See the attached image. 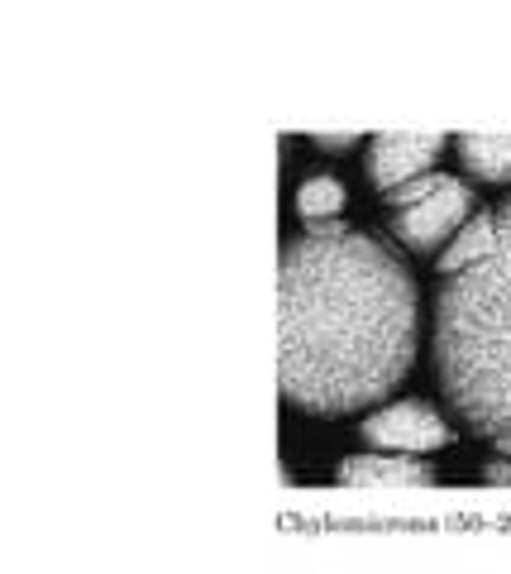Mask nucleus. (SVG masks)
<instances>
[{"instance_id": "12", "label": "nucleus", "mask_w": 511, "mask_h": 574, "mask_svg": "<svg viewBox=\"0 0 511 574\" xmlns=\"http://www.w3.org/2000/svg\"><path fill=\"white\" fill-rule=\"evenodd\" d=\"M497 455H502V460H511V436H507V441H497Z\"/></svg>"}, {"instance_id": "2", "label": "nucleus", "mask_w": 511, "mask_h": 574, "mask_svg": "<svg viewBox=\"0 0 511 574\" xmlns=\"http://www.w3.org/2000/svg\"><path fill=\"white\" fill-rule=\"evenodd\" d=\"M435 378L469 431L511 436V201L492 211V244L449 273L435 302Z\"/></svg>"}, {"instance_id": "9", "label": "nucleus", "mask_w": 511, "mask_h": 574, "mask_svg": "<svg viewBox=\"0 0 511 574\" xmlns=\"http://www.w3.org/2000/svg\"><path fill=\"white\" fill-rule=\"evenodd\" d=\"M488 244H492V211H478V216H473V221L464 225L459 235H454V244H449L445 254H440V268H445V278H449V273H459V268H469L473 259L488 249Z\"/></svg>"}, {"instance_id": "4", "label": "nucleus", "mask_w": 511, "mask_h": 574, "mask_svg": "<svg viewBox=\"0 0 511 574\" xmlns=\"http://www.w3.org/2000/svg\"><path fill=\"white\" fill-rule=\"evenodd\" d=\"M445 149V134H416V130H383L373 139V149H368V177H373V187L378 192H397L406 182H416V177H426V168L440 158Z\"/></svg>"}, {"instance_id": "10", "label": "nucleus", "mask_w": 511, "mask_h": 574, "mask_svg": "<svg viewBox=\"0 0 511 574\" xmlns=\"http://www.w3.org/2000/svg\"><path fill=\"white\" fill-rule=\"evenodd\" d=\"M320 149H349V144H359V130H340V134H316Z\"/></svg>"}, {"instance_id": "3", "label": "nucleus", "mask_w": 511, "mask_h": 574, "mask_svg": "<svg viewBox=\"0 0 511 574\" xmlns=\"http://www.w3.org/2000/svg\"><path fill=\"white\" fill-rule=\"evenodd\" d=\"M383 201L392 206L397 240L411 244V249H440L473 221V192L459 177L445 173L416 177V182H406L397 192H387Z\"/></svg>"}, {"instance_id": "5", "label": "nucleus", "mask_w": 511, "mask_h": 574, "mask_svg": "<svg viewBox=\"0 0 511 574\" xmlns=\"http://www.w3.org/2000/svg\"><path fill=\"white\" fill-rule=\"evenodd\" d=\"M363 441L378 450H402V455H426L449 445V426L426 402H392L363 421Z\"/></svg>"}, {"instance_id": "1", "label": "nucleus", "mask_w": 511, "mask_h": 574, "mask_svg": "<svg viewBox=\"0 0 511 574\" xmlns=\"http://www.w3.org/2000/svg\"><path fill=\"white\" fill-rule=\"evenodd\" d=\"M421 297L406 264L363 230L311 225L277 264V388L344 417L383 402L416 359Z\"/></svg>"}, {"instance_id": "11", "label": "nucleus", "mask_w": 511, "mask_h": 574, "mask_svg": "<svg viewBox=\"0 0 511 574\" xmlns=\"http://www.w3.org/2000/svg\"><path fill=\"white\" fill-rule=\"evenodd\" d=\"M483 479H488V484L511 488V460H492L488 469H483Z\"/></svg>"}, {"instance_id": "6", "label": "nucleus", "mask_w": 511, "mask_h": 574, "mask_svg": "<svg viewBox=\"0 0 511 574\" xmlns=\"http://www.w3.org/2000/svg\"><path fill=\"white\" fill-rule=\"evenodd\" d=\"M335 479L349 488H426L435 484V469L421 460H383V455H354L340 460Z\"/></svg>"}, {"instance_id": "8", "label": "nucleus", "mask_w": 511, "mask_h": 574, "mask_svg": "<svg viewBox=\"0 0 511 574\" xmlns=\"http://www.w3.org/2000/svg\"><path fill=\"white\" fill-rule=\"evenodd\" d=\"M297 211L311 225L335 221V216L344 211V182L340 177H306V182L297 187Z\"/></svg>"}, {"instance_id": "7", "label": "nucleus", "mask_w": 511, "mask_h": 574, "mask_svg": "<svg viewBox=\"0 0 511 574\" xmlns=\"http://www.w3.org/2000/svg\"><path fill=\"white\" fill-rule=\"evenodd\" d=\"M459 158L483 182H511V134H459Z\"/></svg>"}]
</instances>
